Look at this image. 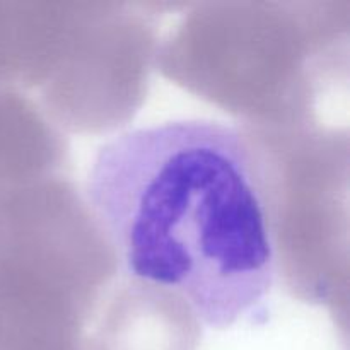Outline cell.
<instances>
[{"instance_id":"6da1fadb","label":"cell","mask_w":350,"mask_h":350,"mask_svg":"<svg viewBox=\"0 0 350 350\" xmlns=\"http://www.w3.org/2000/svg\"><path fill=\"white\" fill-rule=\"evenodd\" d=\"M89 208L126 275L180 294L208 328L258 314L277 250L245 135L212 120L142 126L99 147Z\"/></svg>"}]
</instances>
